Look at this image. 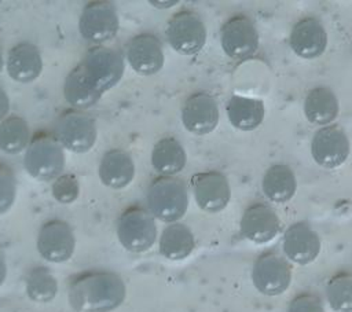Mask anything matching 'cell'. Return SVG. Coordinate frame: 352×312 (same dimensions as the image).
Masks as SVG:
<instances>
[{
	"label": "cell",
	"instance_id": "6da1fadb",
	"mask_svg": "<svg viewBox=\"0 0 352 312\" xmlns=\"http://www.w3.org/2000/svg\"><path fill=\"white\" fill-rule=\"evenodd\" d=\"M124 298L125 285L110 271H85L69 283V302L78 312H110Z\"/></svg>",
	"mask_w": 352,
	"mask_h": 312
},
{
	"label": "cell",
	"instance_id": "7a4b0ae2",
	"mask_svg": "<svg viewBox=\"0 0 352 312\" xmlns=\"http://www.w3.org/2000/svg\"><path fill=\"white\" fill-rule=\"evenodd\" d=\"M147 205L153 217L164 223H176L186 214L188 206L184 181L175 176L157 177L148 187Z\"/></svg>",
	"mask_w": 352,
	"mask_h": 312
},
{
	"label": "cell",
	"instance_id": "3957f363",
	"mask_svg": "<svg viewBox=\"0 0 352 312\" xmlns=\"http://www.w3.org/2000/svg\"><path fill=\"white\" fill-rule=\"evenodd\" d=\"M65 166L63 147L56 137L47 132H37L26 147L25 168L38 180H52L62 175Z\"/></svg>",
	"mask_w": 352,
	"mask_h": 312
},
{
	"label": "cell",
	"instance_id": "277c9868",
	"mask_svg": "<svg viewBox=\"0 0 352 312\" xmlns=\"http://www.w3.org/2000/svg\"><path fill=\"white\" fill-rule=\"evenodd\" d=\"M78 66L89 84L99 93L113 88L124 73V59L121 54L103 45L92 47Z\"/></svg>",
	"mask_w": 352,
	"mask_h": 312
},
{
	"label": "cell",
	"instance_id": "5b68a950",
	"mask_svg": "<svg viewBox=\"0 0 352 312\" xmlns=\"http://www.w3.org/2000/svg\"><path fill=\"white\" fill-rule=\"evenodd\" d=\"M121 245L133 253L148 250L157 239V225L153 214L142 206L125 209L117 223Z\"/></svg>",
	"mask_w": 352,
	"mask_h": 312
},
{
	"label": "cell",
	"instance_id": "8992f818",
	"mask_svg": "<svg viewBox=\"0 0 352 312\" xmlns=\"http://www.w3.org/2000/svg\"><path fill=\"white\" fill-rule=\"evenodd\" d=\"M96 125L91 115L81 110L63 111L54 128V136L63 148L74 153L88 151L96 140Z\"/></svg>",
	"mask_w": 352,
	"mask_h": 312
},
{
	"label": "cell",
	"instance_id": "52a82bcc",
	"mask_svg": "<svg viewBox=\"0 0 352 312\" xmlns=\"http://www.w3.org/2000/svg\"><path fill=\"white\" fill-rule=\"evenodd\" d=\"M166 40L182 55H194L206 41V27L199 15L190 10L176 12L166 27Z\"/></svg>",
	"mask_w": 352,
	"mask_h": 312
},
{
	"label": "cell",
	"instance_id": "ba28073f",
	"mask_svg": "<svg viewBox=\"0 0 352 312\" xmlns=\"http://www.w3.org/2000/svg\"><path fill=\"white\" fill-rule=\"evenodd\" d=\"M252 279L260 293L265 296H279L285 293L290 285L292 268L282 256L268 252L254 261Z\"/></svg>",
	"mask_w": 352,
	"mask_h": 312
},
{
	"label": "cell",
	"instance_id": "9c48e42d",
	"mask_svg": "<svg viewBox=\"0 0 352 312\" xmlns=\"http://www.w3.org/2000/svg\"><path fill=\"white\" fill-rule=\"evenodd\" d=\"M223 51L235 60L252 56L258 47V33L246 15L231 16L220 32Z\"/></svg>",
	"mask_w": 352,
	"mask_h": 312
},
{
	"label": "cell",
	"instance_id": "30bf717a",
	"mask_svg": "<svg viewBox=\"0 0 352 312\" xmlns=\"http://www.w3.org/2000/svg\"><path fill=\"white\" fill-rule=\"evenodd\" d=\"M351 146L345 132L337 125H327L315 132L311 142L314 161L327 169L341 166L349 157Z\"/></svg>",
	"mask_w": 352,
	"mask_h": 312
},
{
	"label": "cell",
	"instance_id": "8fae6325",
	"mask_svg": "<svg viewBox=\"0 0 352 312\" xmlns=\"http://www.w3.org/2000/svg\"><path fill=\"white\" fill-rule=\"evenodd\" d=\"M78 27L82 37L95 44L111 40L118 30L116 7L109 1L88 3L82 10Z\"/></svg>",
	"mask_w": 352,
	"mask_h": 312
},
{
	"label": "cell",
	"instance_id": "7c38bea8",
	"mask_svg": "<svg viewBox=\"0 0 352 312\" xmlns=\"http://www.w3.org/2000/svg\"><path fill=\"white\" fill-rule=\"evenodd\" d=\"M191 188L197 205L209 213L223 210L231 198L228 180L217 170L195 173L191 177Z\"/></svg>",
	"mask_w": 352,
	"mask_h": 312
},
{
	"label": "cell",
	"instance_id": "4fadbf2b",
	"mask_svg": "<svg viewBox=\"0 0 352 312\" xmlns=\"http://www.w3.org/2000/svg\"><path fill=\"white\" fill-rule=\"evenodd\" d=\"M219 106L213 96L206 92L190 95L182 107L184 128L195 135H208L219 125Z\"/></svg>",
	"mask_w": 352,
	"mask_h": 312
},
{
	"label": "cell",
	"instance_id": "5bb4252c",
	"mask_svg": "<svg viewBox=\"0 0 352 312\" xmlns=\"http://www.w3.org/2000/svg\"><path fill=\"white\" fill-rule=\"evenodd\" d=\"M76 239L72 228L62 220H50L40 228L37 249L51 263L67 261L74 252Z\"/></svg>",
	"mask_w": 352,
	"mask_h": 312
},
{
	"label": "cell",
	"instance_id": "9a60e30c",
	"mask_svg": "<svg viewBox=\"0 0 352 312\" xmlns=\"http://www.w3.org/2000/svg\"><path fill=\"white\" fill-rule=\"evenodd\" d=\"M126 58L132 69L142 76L158 73L165 60L161 41L150 33L138 34L129 41Z\"/></svg>",
	"mask_w": 352,
	"mask_h": 312
},
{
	"label": "cell",
	"instance_id": "2e32d148",
	"mask_svg": "<svg viewBox=\"0 0 352 312\" xmlns=\"http://www.w3.org/2000/svg\"><path fill=\"white\" fill-rule=\"evenodd\" d=\"M289 43L296 55L304 59H314L326 51L327 33L319 19L307 16L293 26Z\"/></svg>",
	"mask_w": 352,
	"mask_h": 312
},
{
	"label": "cell",
	"instance_id": "e0dca14e",
	"mask_svg": "<svg viewBox=\"0 0 352 312\" xmlns=\"http://www.w3.org/2000/svg\"><path fill=\"white\" fill-rule=\"evenodd\" d=\"M279 230L280 220L276 212L264 203L250 205L241 219V234L254 243L272 241Z\"/></svg>",
	"mask_w": 352,
	"mask_h": 312
},
{
	"label": "cell",
	"instance_id": "ac0fdd59",
	"mask_svg": "<svg viewBox=\"0 0 352 312\" xmlns=\"http://www.w3.org/2000/svg\"><path fill=\"white\" fill-rule=\"evenodd\" d=\"M283 252L293 263L305 265L319 256L320 239L308 223L298 221L286 230L283 236Z\"/></svg>",
	"mask_w": 352,
	"mask_h": 312
},
{
	"label": "cell",
	"instance_id": "d6986e66",
	"mask_svg": "<svg viewBox=\"0 0 352 312\" xmlns=\"http://www.w3.org/2000/svg\"><path fill=\"white\" fill-rule=\"evenodd\" d=\"M43 69V59L36 45L19 43L12 47L7 56V71L10 77L19 82L36 80Z\"/></svg>",
	"mask_w": 352,
	"mask_h": 312
},
{
	"label": "cell",
	"instance_id": "ffe728a7",
	"mask_svg": "<svg viewBox=\"0 0 352 312\" xmlns=\"http://www.w3.org/2000/svg\"><path fill=\"white\" fill-rule=\"evenodd\" d=\"M135 176V165L131 155L120 148L109 150L99 165V177L110 188L126 187Z\"/></svg>",
	"mask_w": 352,
	"mask_h": 312
},
{
	"label": "cell",
	"instance_id": "44dd1931",
	"mask_svg": "<svg viewBox=\"0 0 352 312\" xmlns=\"http://www.w3.org/2000/svg\"><path fill=\"white\" fill-rule=\"evenodd\" d=\"M338 100L334 92L327 87L311 89L304 100V113L309 122L327 126L338 115Z\"/></svg>",
	"mask_w": 352,
	"mask_h": 312
},
{
	"label": "cell",
	"instance_id": "7402d4cb",
	"mask_svg": "<svg viewBox=\"0 0 352 312\" xmlns=\"http://www.w3.org/2000/svg\"><path fill=\"white\" fill-rule=\"evenodd\" d=\"M264 102L260 99L232 95L227 103V117L239 131H253L264 120Z\"/></svg>",
	"mask_w": 352,
	"mask_h": 312
},
{
	"label": "cell",
	"instance_id": "603a6c76",
	"mask_svg": "<svg viewBox=\"0 0 352 312\" xmlns=\"http://www.w3.org/2000/svg\"><path fill=\"white\" fill-rule=\"evenodd\" d=\"M187 155L175 137L160 139L151 153V165L162 176H175L186 166Z\"/></svg>",
	"mask_w": 352,
	"mask_h": 312
},
{
	"label": "cell",
	"instance_id": "cb8c5ba5",
	"mask_svg": "<svg viewBox=\"0 0 352 312\" xmlns=\"http://www.w3.org/2000/svg\"><path fill=\"white\" fill-rule=\"evenodd\" d=\"M297 190L294 172L283 164L272 165L267 169L263 177V192L276 203H285L293 198Z\"/></svg>",
	"mask_w": 352,
	"mask_h": 312
},
{
	"label": "cell",
	"instance_id": "d4e9b609",
	"mask_svg": "<svg viewBox=\"0 0 352 312\" xmlns=\"http://www.w3.org/2000/svg\"><path fill=\"white\" fill-rule=\"evenodd\" d=\"M195 247V239L191 230L182 223H170L161 234L160 253L173 261L184 260Z\"/></svg>",
	"mask_w": 352,
	"mask_h": 312
},
{
	"label": "cell",
	"instance_id": "484cf974",
	"mask_svg": "<svg viewBox=\"0 0 352 312\" xmlns=\"http://www.w3.org/2000/svg\"><path fill=\"white\" fill-rule=\"evenodd\" d=\"M65 99L74 107L78 109H87L92 104H95L102 93H99L85 78L82 70L80 66L74 67L65 80L63 87Z\"/></svg>",
	"mask_w": 352,
	"mask_h": 312
},
{
	"label": "cell",
	"instance_id": "4316f807",
	"mask_svg": "<svg viewBox=\"0 0 352 312\" xmlns=\"http://www.w3.org/2000/svg\"><path fill=\"white\" fill-rule=\"evenodd\" d=\"M30 131L26 121L18 115H7L0 122V150L7 154H18L28 147Z\"/></svg>",
	"mask_w": 352,
	"mask_h": 312
},
{
	"label": "cell",
	"instance_id": "83f0119b",
	"mask_svg": "<svg viewBox=\"0 0 352 312\" xmlns=\"http://www.w3.org/2000/svg\"><path fill=\"white\" fill-rule=\"evenodd\" d=\"M326 298L334 312H352V274L334 275L327 282Z\"/></svg>",
	"mask_w": 352,
	"mask_h": 312
},
{
	"label": "cell",
	"instance_id": "f1b7e54d",
	"mask_svg": "<svg viewBox=\"0 0 352 312\" xmlns=\"http://www.w3.org/2000/svg\"><path fill=\"white\" fill-rule=\"evenodd\" d=\"M26 291L33 301L47 302L56 296L58 283L48 268L36 267L26 278Z\"/></svg>",
	"mask_w": 352,
	"mask_h": 312
},
{
	"label": "cell",
	"instance_id": "f546056e",
	"mask_svg": "<svg viewBox=\"0 0 352 312\" xmlns=\"http://www.w3.org/2000/svg\"><path fill=\"white\" fill-rule=\"evenodd\" d=\"M51 190L56 201L62 203H70L78 197L80 186L76 176L70 173H62L54 180Z\"/></svg>",
	"mask_w": 352,
	"mask_h": 312
},
{
	"label": "cell",
	"instance_id": "4dcf8cb0",
	"mask_svg": "<svg viewBox=\"0 0 352 312\" xmlns=\"http://www.w3.org/2000/svg\"><path fill=\"white\" fill-rule=\"evenodd\" d=\"M15 192L16 187L12 170L7 165L0 164V213H4L11 208Z\"/></svg>",
	"mask_w": 352,
	"mask_h": 312
},
{
	"label": "cell",
	"instance_id": "1f68e13d",
	"mask_svg": "<svg viewBox=\"0 0 352 312\" xmlns=\"http://www.w3.org/2000/svg\"><path fill=\"white\" fill-rule=\"evenodd\" d=\"M287 312H324V308L316 294L302 293L290 301Z\"/></svg>",
	"mask_w": 352,
	"mask_h": 312
},
{
	"label": "cell",
	"instance_id": "d6a6232c",
	"mask_svg": "<svg viewBox=\"0 0 352 312\" xmlns=\"http://www.w3.org/2000/svg\"><path fill=\"white\" fill-rule=\"evenodd\" d=\"M8 110H10V99L6 91L0 87V122L7 117Z\"/></svg>",
	"mask_w": 352,
	"mask_h": 312
},
{
	"label": "cell",
	"instance_id": "836d02e7",
	"mask_svg": "<svg viewBox=\"0 0 352 312\" xmlns=\"http://www.w3.org/2000/svg\"><path fill=\"white\" fill-rule=\"evenodd\" d=\"M6 274H7V267H6V258H4V253L0 250V286L6 279Z\"/></svg>",
	"mask_w": 352,
	"mask_h": 312
},
{
	"label": "cell",
	"instance_id": "e575fe53",
	"mask_svg": "<svg viewBox=\"0 0 352 312\" xmlns=\"http://www.w3.org/2000/svg\"><path fill=\"white\" fill-rule=\"evenodd\" d=\"M153 4H157V5H162L164 3H157V1H151ZM172 4H176V1H168V3H165V5H172Z\"/></svg>",
	"mask_w": 352,
	"mask_h": 312
},
{
	"label": "cell",
	"instance_id": "d590c367",
	"mask_svg": "<svg viewBox=\"0 0 352 312\" xmlns=\"http://www.w3.org/2000/svg\"><path fill=\"white\" fill-rule=\"evenodd\" d=\"M1 67H3V56H1V47H0V71H1Z\"/></svg>",
	"mask_w": 352,
	"mask_h": 312
}]
</instances>
